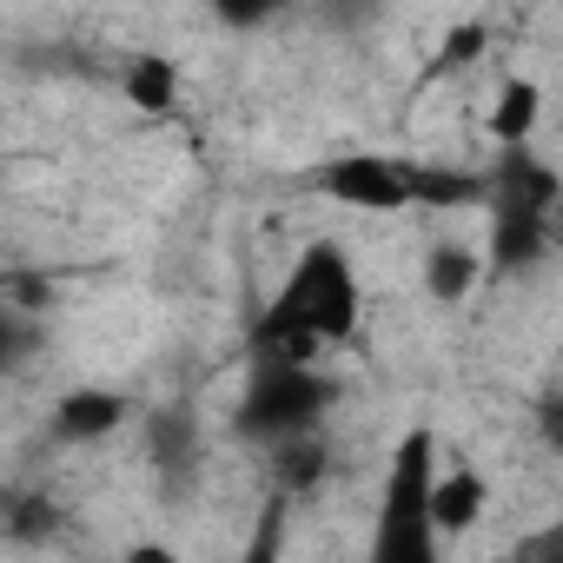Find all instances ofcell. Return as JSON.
Wrapping results in <instances>:
<instances>
[{"mask_svg": "<svg viewBox=\"0 0 563 563\" xmlns=\"http://www.w3.org/2000/svg\"><path fill=\"white\" fill-rule=\"evenodd\" d=\"M365 319V292L358 272L345 258L339 239H319L299 252V265L286 272V286L272 292V306L252 319V358H306L319 365L332 345H345Z\"/></svg>", "mask_w": 563, "mask_h": 563, "instance_id": "1", "label": "cell"}, {"mask_svg": "<svg viewBox=\"0 0 563 563\" xmlns=\"http://www.w3.org/2000/svg\"><path fill=\"white\" fill-rule=\"evenodd\" d=\"M319 186L352 206V212H411V206H471L490 192L484 173H444V166H418V159H391V153H345L319 173Z\"/></svg>", "mask_w": 563, "mask_h": 563, "instance_id": "2", "label": "cell"}, {"mask_svg": "<svg viewBox=\"0 0 563 563\" xmlns=\"http://www.w3.org/2000/svg\"><path fill=\"white\" fill-rule=\"evenodd\" d=\"M325 405H332V385H325L306 358H252L232 424H239V438H252V444H286V438L319 431Z\"/></svg>", "mask_w": 563, "mask_h": 563, "instance_id": "3", "label": "cell"}, {"mask_svg": "<svg viewBox=\"0 0 563 563\" xmlns=\"http://www.w3.org/2000/svg\"><path fill=\"white\" fill-rule=\"evenodd\" d=\"M431 471H438V438L418 424L391 451V477H385V497H378V537H372L378 563H431V550H438V530H431Z\"/></svg>", "mask_w": 563, "mask_h": 563, "instance_id": "4", "label": "cell"}, {"mask_svg": "<svg viewBox=\"0 0 563 563\" xmlns=\"http://www.w3.org/2000/svg\"><path fill=\"white\" fill-rule=\"evenodd\" d=\"M490 186H497V212H490L497 252H490V272H523V265H537V258L550 252L556 179H550L543 166H530L523 146H510V166H504V179H490Z\"/></svg>", "mask_w": 563, "mask_h": 563, "instance_id": "5", "label": "cell"}, {"mask_svg": "<svg viewBox=\"0 0 563 563\" xmlns=\"http://www.w3.org/2000/svg\"><path fill=\"white\" fill-rule=\"evenodd\" d=\"M484 510H490V484L471 471V464H457V471H431V530L444 537V530H477L484 523Z\"/></svg>", "mask_w": 563, "mask_h": 563, "instance_id": "6", "label": "cell"}, {"mask_svg": "<svg viewBox=\"0 0 563 563\" xmlns=\"http://www.w3.org/2000/svg\"><path fill=\"white\" fill-rule=\"evenodd\" d=\"M120 424H126V398H113V391H67L54 405V438H67V444L107 438Z\"/></svg>", "mask_w": 563, "mask_h": 563, "instance_id": "7", "label": "cell"}, {"mask_svg": "<svg viewBox=\"0 0 563 563\" xmlns=\"http://www.w3.org/2000/svg\"><path fill=\"white\" fill-rule=\"evenodd\" d=\"M537 113H543L537 80L510 74V80L497 87V107H490V140H497V146H523V140L537 133Z\"/></svg>", "mask_w": 563, "mask_h": 563, "instance_id": "8", "label": "cell"}, {"mask_svg": "<svg viewBox=\"0 0 563 563\" xmlns=\"http://www.w3.org/2000/svg\"><path fill=\"white\" fill-rule=\"evenodd\" d=\"M120 87H126V100H133L140 113H173V100H179V67H173L166 54H133L126 74H120Z\"/></svg>", "mask_w": 563, "mask_h": 563, "instance_id": "9", "label": "cell"}, {"mask_svg": "<svg viewBox=\"0 0 563 563\" xmlns=\"http://www.w3.org/2000/svg\"><path fill=\"white\" fill-rule=\"evenodd\" d=\"M477 272H484V258L471 245H431L424 252V292L451 306V299H464L477 286Z\"/></svg>", "mask_w": 563, "mask_h": 563, "instance_id": "10", "label": "cell"}, {"mask_svg": "<svg viewBox=\"0 0 563 563\" xmlns=\"http://www.w3.org/2000/svg\"><path fill=\"white\" fill-rule=\"evenodd\" d=\"M206 8H212L225 27L252 34V27H272L278 14H292V0H206Z\"/></svg>", "mask_w": 563, "mask_h": 563, "instance_id": "11", "label": "cell"}, {"mask_svg": "<svg viewBox=\"0 0 563 563\" xmlns=\"http://www.w3.org/2000/svg\"><path fill=\"white\" fill-rule=\"evenodd\" d=\"M484 47H490V34H484L477 21H464V27H457V34L444 41V54L431 60V80H444V74H457V67H471V60H477Z\"/></svg>", "mask_w": 563, "mask_h": 563, "instance_id": "12", "label": "cell"}, {"mask_svg": "<svg viewBox=\"0 0 563 563\" xmlns=\"http://www.w3.org/2000/svg\"><path fill=\"white\" fill-rule=\"evenodd\" d=\"M27 286V272H0V299H8V292H21Z\"/></svg>", "mask_w": 563, "mask_h": 563, "instance_id": "13", "label": "cell"}]
</instances>
